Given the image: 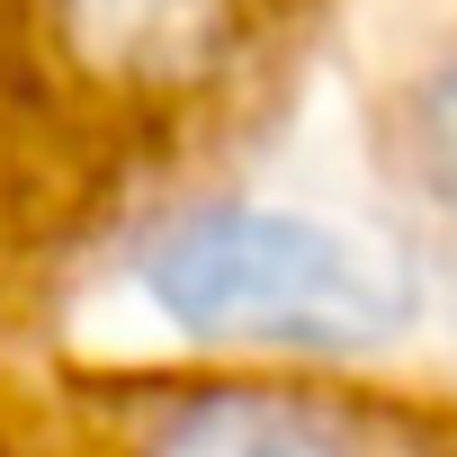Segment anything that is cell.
Masks as SVG:
<instances>
[{"label": "cell", "instance_id": "obj_3", "mask_svg": "<svg viewBox=\"0 0 457 457\" xmlns=\"http://www.w3.org/2000/svg\"><path fill=\"white\" fill-rule=\"evenodd\" d=\"M135 457H368V448L350 421L296 395H197L162 412L135 439Z\"/></svg>", "mask_w": 457, "mask_h": 457}, {"label": "cell", "instance_id": "obj_1", "mask_svg": "<svg viewBox=\"0 0 457 457\" xmlns=\"http://www.w3.org/2000/svg\"><path fill=\"white\" fill-rule=\"evenodd\" d=\"M135 287L188 341L252 350H368L412 323V287L386 252L287 206H188L135 261Z\"/></svg>", "mask_w": 457, "mask_h": 457}, {"label": "cell", "instance_id": "obj_2", "mask_svg": "<svg viewBox=\"0 0 457 457\" xmlns=\"http://www.w3.org/2000/svg\"><path fill=\"white\" fill-rule=\"evenodd\" d=\"M54 28L117 81H197L224 63L243 0H54Z\"/></svg>", "mask_w": 457, "mask_h": 457}, {"label": "cell", "instance_id": "obj_4", "mask_svg": "<svg viewBox=\"0 0 457 457\" xmlns=\"http://www.w3.org/2000/svg\"><path fill=\"white\" fill-rule=\"evenodd\" d=\"M403 162H412V179L457 215V54H439V63L412 81V99H403Z\"/></svg>", "mask_w": 457, "mask_h": 457}]
</instances>
